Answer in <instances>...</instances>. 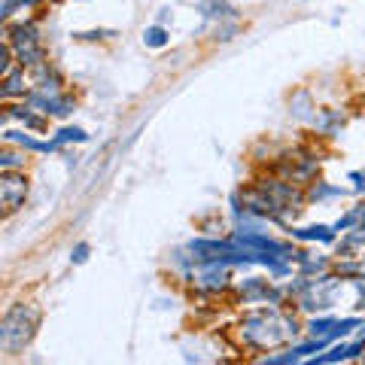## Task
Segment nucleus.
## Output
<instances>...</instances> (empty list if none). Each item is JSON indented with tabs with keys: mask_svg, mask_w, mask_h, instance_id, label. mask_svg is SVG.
Instances as JSON below:
<instances>
[{
	"mask_svg": "<svg viewBox=\"0 0 365 365\" xmlns=\"http://www.w3.org/2000/svg\"><path fill=\"white\" fill-rule=\"evenodd\" d=\"M304 195H307V204H323L329 198L347 195V189L332 186V182H326V180H314V182H307V186H304Z\"/></svg>",
	"mask_w": 365,
	"mask_h": 365,
	"instance_id": "obj_13",
	"label": "nucleus"
},
{
	"mask_svg": "<svg viewBox=\"0 0 365 365\" xmlns=\"http://www.w3.org/2000/svg\"><path fill=\"white\" fill-rule=\"evenodd\" d=\"M362 271H365V253H362Z\"/></svg>",
	"mask_w": 365,
	"mask_h": 365,
	"instance_id": "obj_25",
	"label": "nucleus"
},
{
	"mask_svg": "<svg viewBox=\"0 0 365 365\" xmlns=\"http://www.w3.org/2000/svg\"><path fill=\"white\" fill-rule=\"evenodd\" d=\"M31 88H34L31 71L21 67V64H16L13 71H6L4 76H0V98H4V104L6 101H25L31 95Z\"/></svg>",
	"mask_w": 365,
	"mask_h": 365,
	"instance_id": "obj_7",
	"label": "nucleus"
},
{
	"mask_svg": "<svg viewBox=\"0 0 365 365\" xmlns=\"http://www.w3.org/2000/svg\"><path fill=\"white\" fill-rule=\"evenodd\" d=\"M295 271H299V274H307V277H317V274H323V271H332V259L323 256V253L311 256L307 250H302V253H299V262H295Z\"/></svg>",
	"mask_w": 365,
	"mask_h": 365,
	"instance_id": "obj_14",
	"label": "nucleus"
},
{
	"mask_svg": "<svg viewBox=\"0 0 365 365\" xmlns=\"http://www.w3.org/2000/svg\"><path fill=\"white\" fill-rule=\"evenodd\" d=\"M140 37H143V46H146V49H165V46L170 43V31H168L165 25H158V21H155V25L143 28Z\"/></svg>",
	"mask_w": 365,
	"mask_h": 365,
	"instance_id": "obj_18",
	"label": "nucleus"
},
{
	"mask_svg": "<svg viewBox=\"0 0 365 365\" xmlns=\"http://www.w3.org/2000/svg\"><path fill=\"white\" fill-rule=\"evenodd\" d=\"M83 4H86V0H83Z\"/></svg>",
	"mask_w": 365,
	"mask_h": 365,
	"instance_id": "obj_27",
	"label": "nucleus"
},
{
	"mask_svg": "<svg viewBox=\"0 0 365 365\" xmlns=\"http://www.w3.org/2000/svg\"><path fill=\"white\" fill-rule=\"evenodd\" d=\"M362 359H365V353H362Z\"/></svg>",
	"mask_w": 365,
	"mask_h": 365,
	"instance_id": "obj_26",
	"label": "nucleus"
},
{
	"mask_svg": "<svg viewBox=\"0 0 365 365\" xmlns=\"http://www.w3.org/2000/svg\"><path fill=\"white\" fill-rule=\"evenodd\" d=\"M43 323V307L37 302H13L0 317V353L19 356L31 347Z\"/></svg>",
	"mask_w": 365,
	"mask_h": 365,
	"instance_id": "obj_2",
	"label": "nucleus"
},
{
	"mask_svg": "<svg viewBox=\"0 0 365 365\" xmlns=\"http://www.w3.org/2000/svg\"><path fill=\"white\" fill-rule=\"evenodd\" d=\"M347 180L353 182V189H356V192H365V170H350Z\"/></svg>",
	"mask_w": 365,
	"mask_h": 365,
	"instance_id": "obj_23",
	"label": "nucleus"
},
{
	"mask_svg": "<svg viewBox=\"0 0 365 365\" xmlns=\"http://www.w3.org/2000/svg\"><path fill=\"white\" fill-rule=\"evenodd\" d=\"M49 0H0V19L4 21H13L16 13H34V9H43Z\"/></svg>",
	"mask_w": 365,
	"mask_h": 365,
	"instance_id": "obj_16",
	"label": "nucleus"
},
{
	"mask_svg": "<svg viewBox=\"0 0 365 365\" xmlns=\"http://www.w3.org/2000/svg\"><path fill=\"white\" fill-rule=\"evenodd\" d=\"M31 79H34V91H40V95H58V91H64V86H67L64 76H61V71H58V67H55L52 61L34 67Z\"/></svg>",
	"mask_w": 365,
	"mask_h": 365,
	"instance_id": "obj_9",
	"label": "nucleus"
},
{
	"mask_svg": "<svg viewBox=\"0 0 365 365\" xmlns=\"http://www.w3.org/2000/svg\"><path fill=\"white\" fill-rule=\"evenodd\" d=\"M311 128L317 134H323V137H332V134H338L341 128H344V113H338L332 107L317 110V116L311 119Z\"/></svg>",
	"mask_w": 365,
	"mask_h": 365,
	"instance_id": "obj_12",
	"label": "nucleus"
},
{
	"mask_svg": "<svg viewBox=\"0 0 365 365\" xmlns=\"http://www.w3.org/2000/svg\"><path fill=\"white\" fill-rule=\"evenodd\" d=\"M4 43L13 46L16 52V61L21 67H40L49 61V49L43 43V34H40V21L37 19H13V21H4Z\"/></svg>",
	"mask_w": 365,
	"mask_h": 365,
	"instance_id": "obj_3",
	"label": "nucleus"
},
{
	"mask_svg": "<svg viewBox=\"0 0 365 365\" xmlns=\"http://www.w3.org/2000/svg\"><path fill=\"white\" fill-rule=\"evenodd\" d=\"M168 21H174V13H170V9H158V25L168 28Z\"/></svg>",
	"mask_w": 365,
	"mask_h": 365,
	"instance_id": "obj_24",
	"label": "nucleus"
},
{
	"mask_svg": "<svg viewBox=\"0 0 365 365\" xmlns=\"http://www.w3.org/2000/svg\"><path fill=\"white\" fill-rule=\"evenodd\" d=\"M4 143H13V146H21V150L28 153H37V155H49V153H58L61 146L52 140H43V137H37V131H16V128H6L4 131Z\"/></svg>",
	"mask_w": 365,
	"mask_h": 365,
	"instance_id": "obj_8",
	"label": "nucleus"
},
{
	"mask_svg": "<svg viewBox=\"0 0 365 365\" xmlns=\"http://www.w3.org/2000/svg\"><path fill=\"white\" fill-rule=\"evenodd\" d=\"M319 170V155L304 150V146H295V150H287L283 155H277V165H274V174H280L283 180L299 182V186H307V182L317 180Z\"/></svg>",
	"mask_w": 365,
	"mask_h": 365,
	"instance_id": "obj_4",
	"label": "nucleus"
},
{
	"mask_svg": "<svg viewBox=\"0 0 365 365\" xmlns=\"http://www.w3.org/2000/svg\"><path fill=\"white\" fill-rule=\"evenodd\" d=\"M292 241H302V244H338V232L335 225H289L287 228Z\"/></svg>",
	"mask_w": 365,
	"mask_h": 365,
	"instance_id": "obj_10",
	"label": "nucleus"
},
{
	"mask_svg": "<svg viewBox=\"0 0 365 365\" xmlns=\"http://www.w3.org/2000/svg\"><path fill=\"white\" fill-rule=\"evenodd\" d=\"M25 168H28V150L4 143V150H0V170H25Z\"/></svg>",
	"mask_w": 365,
	"mask_h": 365,
	"instance_id": "obj_15",
	"label": "nucleus"
},
{
	"mask_svg": "<svg viewBox=\"0 0 365 365\" xmlns=\"http://www.w3.org/2000/svg\"><path fill=\"white\" fill-rule=\"evenodd\" d=\"M235 299L241 304H287V289L277 287L274 280H265V277H241L235 280Z\"/></svg>",
	"mask_w": 365,
	"mask_h": 365,
	"instance_id": "obj_5",
	"label": "nucleus"
},
{
	"mask_svg": "<svg viewBox=\"0 0 365 365\" xmlns=\"http://www.w3.org/2000/svg\"><path fill=\"white\" fill-rule=\"evenodd\" d=\"M338 323V317L332 314H319V317H311V319H304V335H311V338H329L332 335V329Z\"/></svg>",
	"mask_w": 365,
	"mask_h": 365,
	"instance_id": "obj_17",
	"label": "nucleus"
},
{
	"mask_svg": "<svg viewBox=\"0 0 365 365\" xmlns=\"http://www.w3.org/2000/svg\"><path fill=\"white\" fill-rule=\"evenodd\" d=\"M116 37V31H79L76 40H110Z\"/></svg>",
	"mask_w": 365,
	"mask_h": 365,
	"instance_id": "obj_22",
	"label": "nucleus"
},
{
	"mask_svg": "<svg viewBox=\"0 0 365 365\" xmlns=\"http://www.w3.org/2000/svg\"><path fill=\"white\" fill-rule=\"evenodd\" d=\"M88 256H91V244L79 241V244L71 250V265H86V262H88Z\"/></svg>",
	"mask_w": 365,
	"mask_h": 365,
	"instance_id": "obj_21",
	"label": "nucleus"
},
{
	"mask_svg": "<svg viewBox=\"0 0 365 365\" xmlns=\"http://www.w3.org/2000/svg\"><path fill=\"white\" fill-rule=\"evenodd\" d=\"M353 225H359V207H353V210H347L344 216H341V220L335 222V232L344 235V232H350Z\"/></svg>",
	"mask_w": 365,
	"mask_h": 365,
	"instance_id": "obj_20",
	"label": "nucleus"
},
{
	"mask_svg": "<svg viewBox=\"0 0 365 365\" xmlns=\"http://www.w3.org/2000/svg\"><path fill=\"white\" fill-rule=\"evenodd\" d=\"M198 13L204 16V21H210V25H220V21H241L237 6H232L228 0H204L198 6Z\"/></svg>",
	"mask_w": 365,
	"mask_h": 365,
	"instance_id": "obj_11",
	"label": "nucleus"
},
{
	"mask_svg": "<svg viewBox=\"0 0 365 365\" xmlns=\"http://www.w3.org/2000/svg\"><path fill=\"white\" fill-rule=\"evenodd\" d=\"M31 195V180L25 170H0V216L13 220Z\"/></svg>",
	"mask_w": 365,
	"mask_h": 365,
	"instance_id": "obj_6",
	"label": "nucleus"
},
{
	"mask_svg": "<svg viewBox=\"0 0 365 365\" xmlns=\"http://www.w3.org/2000/svg\"><path fill=\"white\" fill-rule=\"evenodd\" d=\"M302 332H304V323H299V317L287 311L283 304L250 307L232 329L237 347L247 353H271V350L289 347Z\"/></svg>",
	"mask_w": 365,
	"mask_h": 365,
	"instance_id": "obj_1",
	"label": "nucleus"
},
{
	"mask_svg": "<svg viewBox=\"0 0 365 365\" xmlns=\"http://www.w3.org/2000/svg\"><path fill=\"white\" fill-rule=\"evenodd\" d=\"M52 140L58 146H71V143H88V131L79 128V125H64V128H58L52 134Z\"/></svg>",
	"mask_w": 365,
	"mask_h": 365,
	"instance_id": "obj_19",
	"label": "nucleus"
}]
</instances>
